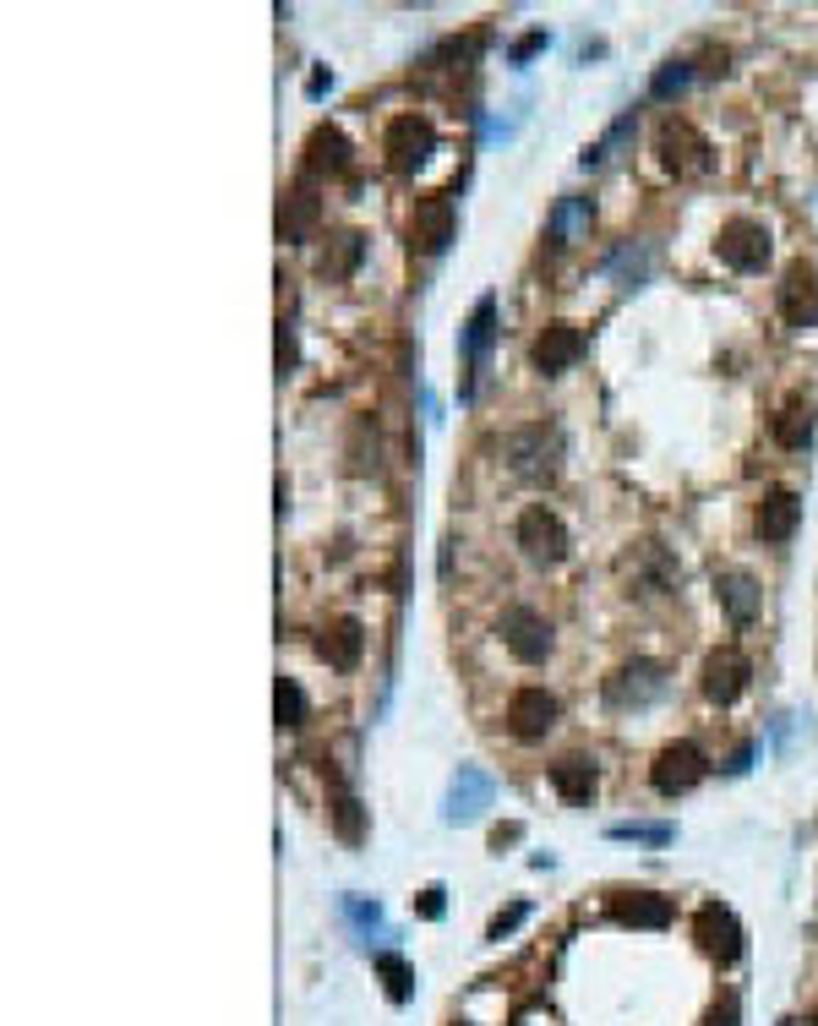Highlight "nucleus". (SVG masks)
<instances>
[{
	"mask_svg": "<svg viewBox=\"0 0 818 1026\" xmlns=\"http://www.w3.org/2000/svg\"><path fill=\"white\" fill-rule=\"evenodd\" d=\"M513 541H519V552L535 562V568H556V562H567V552H573V536H567V525L545 508V503H530L524 514H519V525H513Z\"/></svg>",
	"mask_w": 818,
	"mask_h": 1026,
	"instance_id": "f03ea898",
	"label": "nucleus"
},
{
	"mask_svg": "<svg viewBox=\"0 0 818 1026\" xmlns=\"http://www.w3.org/2000/svg\"><path fill=\"white\" fill-rule=\"evenodd\" d=\"M491 322H497V300L486 295V300L475 306V317H469V334H464V356H469V367L486 361V350H491Z\"/></svg>",
	"mask_w": 818,
	"mask_h": 1026,
	"instance_id": "393cba45",
	"label": "nucleus"
},
{
	"mask_svg": "<svg viewBox=\"0 0 818 1026\" xmlns=\"http://www.w3.org/2000/svg\"><path fill=\"white\" fill-rule=\"evenodd\" d=\"M376 972L387 977V994L404 1005V999H410V988H415V972L404 966V955H376Z\"/></svg>",
	"mask_w": 818,
	"mask_h": 1026,
	"instance_id": "c85d7f7f",
	"label": "nucleus"
},
{
	"mask_svg": "<svg viewBox=\"0 0 818 1026\" xmlns=\"http://www.w3.org/2000/svg\"><path fill=\"white\" fill-rule=\"evenodd\" d=\"M638 562H644V595H666L682 579V568L666 558L660 547H638Z\"/></svg>",
	"mask_w": 818,
	"mask_h": 1026,
	"instance_id": "a878e982",
	"label": "nucleus"
},
{
	"mask_svg": "<svg viewBox=\"0 0 818 1026\" xmlns=\"http://www.w3.org/2000/svg\"><path fill=\"white\" fill-rule=\"evenodd\" d=\"M666 688H671L666 666H660V660H644V655H634V660H623V666H617V671L601 683V699H606L612 710H644V705L666 699Z\"/></svg>",
	"mask_w": 818,
	"mask_h": 1026,
	"instance_id": "f257e3e1",
	"label": "nucleus"
},
{
	"mask_svg": "<svg viewBox=\"0 0 818 1026\" xmlns=\"http://www.w3.org/2000/svg\"><path fill=\"white\" fill-rule=\"evenodd\" d=\"M415 907H421V918H443V890H437V885H432V890H421V901H415Z\"/></svg>",
	"mask_w": 818,
	"mask_h": 1026,
	"instance_id": "72a5a7b5",
	"label": "nucleus"
},
{
	"mask_svg": "<svg viewBox=\"0 0 818 1026\" xmlns=\"http://www.w3.org/2000/svg\"><path fill=\"white\" fill-rule=\"evenodd\" d=\"M699 944H704L721 966H731V961L742 955V929H736V918H731L726 907L710 901V907L699 912Z\"/></svg>",
	"mask_w": 818,
	"mask_h": 1026,
	"instance_id": "2eb2a0df",
	"label": "nucleus"
},
{
	"mask_svg": "<svg viewBox=\"0 0 818 1026\" xmlns=\"http://www.w3.org/2000/svg\"><path fill=\"white\" fill-rule=\"evenodd\" d=\"M502 454H508V465L519 469V475H551V469H556V454H562V432L545 426V421L519 426V432H508Z\"/></svg>",
	"mask_w": 818,
	"mask_h": 1026,
	"instance_id": "423d86ee",
	"label": "nucleus"
},
{
	"mask_svg": "<svg viewBox=\"0 0 818 1026\" xmlns=\"http://www.w3.org/2000/svg\"><path fill=\"white\" fill-rule=\"evenodd\" d=\"M502 645L513 650V660L541 666L556 639H551V623H545L535 606H508V612H502Z\"/></svg>",
	"mask_w": 818,
	"mask_h": 1026,
	"instance_id": "6e6552de",
	"label": "nucleus"
},
{
	"mask_svg": "<svg viewBox=\"0 0 818 1026\" xmlns=\"http://www.w3.org/2000/svg\"><path fill=\"white\" fill-rule=\"evenodd\" d=\"M612 836H617V840H649V846H666L677 831H671V825H612Z\"/></svg>",
	"mask_w": 818,
	"mask_h": 1026,
	"instance_id": "7c9ffc66",
	"label": "nucleus"
},
{
	"mask_svg": "<svg viewBox=\"0 0 818 1026\" xmlns=\"http://www.w3.org/2000/svg\"><path fill=\"white\" fill-rule=\"evenodd\" d=\"M273 705H278V721H284V727H300V721H306V710H311L295 677H278V688H273Z\"/></svg>",
	"mask_w": 818,
	"mask_h": 1026,
	"instance_id": "cd10ccee",
	"label": "nucleus"
},
{
	"mask_svg": "<svg viewBox=\"0 0 818 1026\" xmlns=\"http://www.w3.org/2000/svg\"><path fill=\"white\" fill-rule=\"evenodd\" d=\"M278 372H295V328L278 322Z\"/></svg>",
	"mask_w": 818,
	"mask_h": 1026,
	"instance_id": "473e14b6",
	"label": "nucleus"
},
{
	"mask_svg": "<svg viewBox=\"0 0 818 1026\" xmlns=\"http://www.w3.org/2000/svg\"><path fill=\"white\" fill-rule=\"evenodd\" d=\"M688 83H693V72H688V61H671V66H666V72H660L655 83H649V94H655V98H671V94H682Z\"/></svg>",
	"mask_w": 818,
	"mask_h": 1026,
	"instance_id": "c756f323",
	"label": "nucleus"
},
{
	"mask_svg": "<svg viewBox=\"0 0 818 1026\" xmlns=\"http://www.w3.org/2000/svg\"><path fill=\"white\" fill-rule=\"evenodd\" d=\"M715 590H721V606H726V617L736 623V628L758 617V601H764V595H758V584H753L747 573H721Z\"/></svg>",
	"mask_w": 818,
	"mask_h": 1026,
	"instance_id": "4be33fe9",
	"label": "nucleus"
},
{
	"mask_svg": "<svg viewBox=\"0 0 818 1026\" xmlns=\"http://www.w3.org/2000/svg\"><path fill=\"white\" fill-rule=\"evenodd\" d=\"M655 148H660V165H666L671 176H699V170H710V142H704V131L688 126V120H677V115L660 126Z\"/></svg>",
	"mask_w": 818,
	"mask_h": 1026,
	"instance_id": "0eeeda50",
	"label": "nucleus"
},
{
	"mask_svg": "<svg viewBox=\"0 0 818 1026\" xmlns=\"http://www.w3.org/2000/svg\"><path fill=\"white\" fill-rule=\"evenodd\" d=\"M432 148H437V131H432L426 115H399V120L387 126V137H382V154H387V165H393L399 176H415V170L432 159Z\"/></svg>",
	"mask_w": 818,
	"mask_h": 1026,
	"instance_id": "39448f33",
	"label": "nucleus"
},
{
	"mask_svg": "<svg viewBox=\"0 0 818 1026\" xmlns=\"http://www.w3.org/2000/svg\"><path fill=\"white\" fill-rule=\"evenodd\" d=\"M612 918L617 923H634V929H666L671 923V896H649V890L617 896L612 901Z\"/></svg>",
	"mask_w": 818,
	"mask_h": 1026,
	"instance_id": "a211bd4d",
	"label": "nucleus"
},
{
	"mask_svg": "<svg viewBox=\"0 0 818 1026\" xmlns=\"http://www.w3.org/2000/svg\"><path fill=\"white\" fill-rule=\"evenodd\" d=\"M584 350H589L584 328H573V322H551L541 339H535V350H530V367H535L541 377H556V372H567Z\"/></svg>",
	"mask_w": 818,
	"mask_h": 1026,
	"instance_id": "9b49d317",
	"label": "nucleus"
},
{
	"mask_svg": "<svg viewBox=\"0 0 818 1026\" xmlns=\"http://www.w3.org/2000/svg\"><path fill=\"white\" fill-rule=\"evenodd\" d=\"M747 677H753V666H747V655L736 645L710 650V660H704V699L710 705H736L747 694Z\"/></svg>",
	"mask_w": 818,
	"mask_h": 1026,
	"instance_id": "9d476101",
	"label": "nucleus"
},
{
	"mask_svg": "<svg viewBox=\"0 0 818 1026\" xmlns=\"http://www.w3.org/2000/svg\"><path fill=\"white\" fill-rule=\"evenodd\" d=\"M769 432H775V443L780 448H808L814 443V404H803V399H792L775 421H769Z\"/></svg>",
	"mask_w": 818,
	"mask_h": 1026,
	"instance_id": "5701e85b",
	"label": "nucleus"
},
{
	"mask_svg": "<svg viewBox=\"0 0 818 1026\" xmlns=\"http://www.w3.org/2000/svg\"><path fill=\"white\" fill-rule=\"evenodd\" d=\"M317 650H322V660H328V666L355 671V666H361V655H365V628L355 623V617H339V623L322 634V645H317Z\"/></svg>",
	"mask_w": 818,
	"mask_h": 1026,
	"instance_id": "dca6fc26",
	"label": "nucleus"
},
{
	"mask_svg": "<svg viewBox=\"0 0 818 1026\" xmlns=\"http://www.w3.org/2000/svg\"><path fill=\"white\" fill-rule=\"evenodd\" d=\"M797 519H803L797 491H764V503H758V514H753V530H758L764 541H792V536H797Z\"/></svg>",
	"mask_w": 818,
	"mask_h": 1026,
	"instance_id": "4468645a",
	"label": "nucleus"
},
{
	"mask_svg": "<svg viewBox=\"0 0 818 1026\" xmlns=\"http://www.w3.org/2000/svg\"><path fill=\"white\" fill-rule=\"evenodd\" d=\"M775 306H780L786 328H814L818 322V268L792 263L786 279H780V289H775Z\"/></svg>",
	"mask_w": 818,
	"mask_h": 1026,
	"instance_id": "1a4fd4ad",
	"label": "nucleus"
},
{
	"mask_svg": "<svg viewBox=\"0 0 818 1026\" xmlns=\"http://www.w3.org/2000/svg\"><path fill=\"white\" fill-rule=\"evenodd\" d=\"M704 775H710V759H704V748L688 743V738H682V743H666L660 753H655V764H649V781H655L660 797L693 792Z\"/></svg>",
	"mask_w": 818,
	"mask_h": 1026,
	"instance_id": "7ed1b4c3",
	"label": "nucleus"
},
{
	"mask_svg": "<svg viewBox=\"0 0 818 1026\" xmlns=\"http://www.w3.org/2000/svg\"><path fill=\"white\" fill-rule=\"evenodd\" d=\"M486 803H491V781H486L480 770H458L454 792H448V819L464 825V819H475Z\"/></svg>",
	"mask_w": 818,
	"mask_h": 1026,
	"instance_id": "aec40b11",
	"label": "nucleus"
},
{
	"mask_svg": "<svg viewBox=\"0 0 818 1026\" xmlns=\"http://www.w3.org/2000/svg\"><path fill=\"white\" fill-rule=\"evenodd\" d=\"M541 44H545V33H530V39H519V44H513V61H530V55H535Z\"/></svg>",
	"mask_w": 818,
	"mask_h": 1026,
	"instance_id": "f704fd0d",
	"label": "nucleus"
},
{
	"mask_svg": "<svg viewBox=\"0 0 818 1026\" xmlns=\"http://www.w3.org/2000/svg\"><path fill=\"white\" fill-rule=\"evenodd\" d=\"M458 1026H464V1022H458Z\"/></svg>",
	"mask_w": 818,
	"mask_h": 1026,
	"instance_id": "e433bc0d",
	"label": "nucleus"
},
{
	"mask_svg": "<svg viewBox=\"0 0 818 1026\" xmlns=\"http://www.w3.org/2000/svg\"><path fill=\"white\" fill-rule=\"evenodd\" d=\"M306 165H311V176H344V170H350V142H344V131H339V126H317L311 142H306Z\"/></svg>",
	"mask_w": 818,
	"mask_h": 1026,
	"instance_id": "f3484780",
	"label": "nucleus"
},
{
	"mask_svg": "<svg viewBox=\"0 0 818 1026\" xmlns=\"http://www.w3.org/2000/svg\"><path fill=\"white\" fill-rule=\"evenodd\" d=\"M704 1026H736V1005H726V1011H715Z\"/></svg>",
	"mask_w": 818,
	"mask_h": 1026,
	"instance_id": "c9c22d12",
	"label": "nucleus"
},
{
	"mask_svg": "<svg viewBox=\"0 0 818 1026\" xmlns=\"http://www.w3.org/2000/svg\"><path fill=\"white\" fill-rule=\"evenodd\" d=\"M551 727H556V699H551L545 688H519V694L508 699V732H513V738L535 743V738H545Z\"/></svg>",
	"mask_w": 818,
	"mask_h": 1026,
	"instance_id": "f8f14e48",
	"label": "nucleus"
},
{
	"mask_svg": "<svg viewBox=\"0 0 818 1026\" xmlns=\"http://www.w3.org/2000/svg\"><path fill=\"white\" fill-rule=\"evenodd\" d=\"M333 831H339V836H344V840H355V846H361V840H365V814H361V797H355L350 786H339V792H333Z\"/></svg>",
	"mask_w": 818,
	"mask_h": 1026,
	"instance_id": "bb28decb",
	"label": "nucleus"
},
{
	"mask_svg": "<svg viewBox=\"0 0 818 1026\" xmlns=\"http://www.w3.org/2000/svg\"><path fill=\"white\" fill-rule=\"evenodd\" d=\"M415 241H421V252H432V257L454 241V197H448V191L415 202Z\"/></svg>",
	"mask_w": 818,
	"mask_h": 1026,
	"instance_id": "ddd939ff",
	"label": "nucleus"
},
{
	"mask_svg": "<svg viewBox=\"0 0 818 1026\" xmlns=\"http://www.w3.org/2000/svg\"><path fill=\"white\" fill-rule=\"evenodd\" d=\"M317 213H322V202H317V197H311V187L300 181V187L284 197V213H278L284 241H306V235H311V224H317Z\"/></svg>",
	"mask_w": 818,
	"mask_h": 1026,
	"instance_id": "412c9836",
	"label": "nucleus"
},
{
	"mask_svg": "<svg viewBox=\"0 0 818 1026\" xmlns=\"http://www.w3.org/2000/svg\"><path fill=\"white\" fill-rule=\"evenodd\" d=\"M361 257H365V241H361V235H355V230H344V235H333V246L322 252V279H350Z\"/></svg>",
	"mask_w": 818,
	"mask_h": 1026,
	"instance_id": "b1692460",
	"label": "nucleus"
},
{
	"mask_svg": "<svg viewBox=\"0 0 818 1026\" xmlns=\"http://www.w3.org/2000/svg\"><path fill=\"white\" fill-rule=\"evenodd\" d=\"M524 918H530V907H524V901H519V907H508V912H502V918H497V923H491V939H508V933L519 929V923H524Z\"/></svg>",
	"mask_w": 818,
	"mask_h": 1026,
	"instance_id": "2f4dec72",
	"label": "nucleus"
},
{
	"mask_svg": "<svg viewBox=\"0 0 818 1026\" xmlns=\"http://www.w3.org/2000/svg\"><path fill=\"white\" fill-rule=\"evenodd\" d=\"M551 786H556L567 803H589V797H595V759H584V753L556 759V764H551Z\"/></svg>",
	"mask_w": 818,
	"mask_h": 1026,
	"instance_id": "6ab92c4d",
	"label": "nucleus"
},
{
	"mask_svg": "<svg viewBox=\"0 0 818 1026\" xmlns=\"http://www.w3.org/2000/svg\"><path fill=\"white\" fill-rule=\"evenodd\" d=\"M715 257L736 274H758L769 263V230L758 219H726L715 235Z\"/></svg>",
	"mask_w": 818,
	"mask_h": 1026,
	"instance_id": "20e7f679",
	"label": "nucleus"
}]
</instances>
